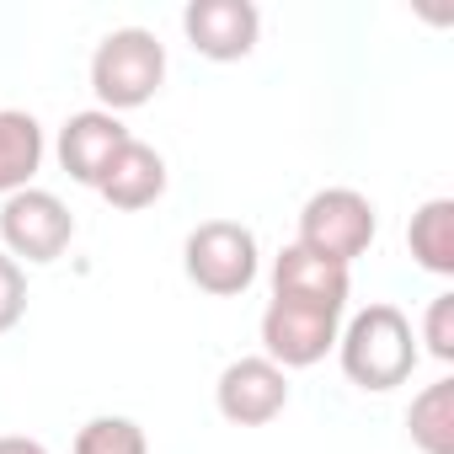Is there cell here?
I'll use <instances>...</instances> for the list:
<instances>
[{
    "mask_svg": "<svg viewBox=\"0 0 454 454\" xmlns=\"http://www.w3.org/2000/svg\"><path fill=\"white\" fill-rule=\"evenodd\" d=\"M337 358H342V374L358 390L385 395V390H395V385L411 380V369H417L422 353H417V332H411L406 310H395V305L380 300V305L358 310L337 332Z\"/></svg>",
    "mask_w": 454,
    "mask_h": 454,
    "instance_id": "obj_1",
    "label": "cell"
},
{
    "mask_svg": "<svg viewBox=\"0 0 454 454\" xmlns=\"http://www.w3.org/2000/svg\"><path fill=\"white\" fill-rule=\"evenodd\" d=\"M166 81V43L150 27H113L91 54V91L102 113L123 118L145 107Z\"/></svg>",
    "mask_w": 454,
    "mask_h": 454,
    "instance_id": "obj_2",
    "label": "cell"
},
{
    "mask_svg": "<svg viewBox=\"0 0 454 454\" xmlns=\"http://www.w3.org/2000/svg\"><path fill=\"white\" fill-rule=\"evenodd\" d=\"M257 268H262V252H257V236L241 219H203L198 231H187V241H182L187 284L214 294V300L247 294L257 284Z\"/></svg>",
    "mask_w": 454,
    "mask_h": 454,
    "instance_id": "obj_3",
    "label": "cell"
},
{
    "mask_svg": "<svg viewBox=\"0 0 454 454\" xmlns=\"http://www.w3.org/2000/svg\"><path fill=\"white\" fill-rule=\"evenodd\" d=\"M374 236H380V214L358 187H321L300 208V241L294 247H305L337 268H353L374 247Z\"/></svg>",
    "mask_w": 454,
    "mask_h": 454,
    "instance_id": "obj_4",
    "label": "cell"
},
{
    "mask_svg": "<svg viewBox=\"0 0 454 454\" xmlns=\"http://www.w3.org/2000/svg\"><path fill=\"white\" fill-rule=\"evenodd\" d=\"M0 241H6V257L12 262H33V268H49L70 252L75 241V214L65 208L59 192L49 187H22L0 203Z\"/></svg>",
    "mask_w": 454,
    "mask_h": 454,
    "instance_id": "obj_5",
    "label": "cell"
},
{
    "mask_svg": "<svg viewBox=\"0 0 454 454\" xmlns=\"http://www.w3.org/2000/svg\"><path fill=\"white\" fill-rule=\"evenodd\" d=\"M337 332H342V316L289 305V300H268V310H262V358L278 364L284 374L310 369L337 348Z\"/></svg>",
    "mask_w": 454,
    "mask_h": 454,
    "instance_id": "obj_6",
    "label": "cell"
},
{
    "mask_svg": "<svg viewBox=\"0 0 454 454\" xmlns=\"http://www.w3.org/2000/svg\"><path fill=\"white\" fill-rule=\"evenodd\" d=\"M214 406L236 427H268L289 406V374L278 364H268L262 353L236 358V364H224V374L214 385Z\"/></svg>",
    "mask_w": 454,
    "mask_h": 454,
    "instance_id": "obj_7",
    "label": "cell"
},
{
    "mask_svg": "<svg viewBox=\"0 0 454 454\" xmlns=\"http://www.w3.org/2000/svg\"><path fill=\"white\" fill-rule=\"evenodd\" d=\"M182 33L187 43L214 59V65H236L257 49L262 38V12L252 6V0H192V6L182 12Z\"/></svg>",
    "mask_w": 454,
    "mask_h": 454,
    "instance_id": "obj_8",
    "label": "cell"
},
{
    "mask_svg": "<svg viewBox=\"0 0 454 454\" xmlns=\"http://www.w3.org/2000/svg\"><path fill=\"white\" fill-rule=\"evenodd\" d=\"M348 294H353L348 268H337V262H326V257H316V252H305V247H284V252L273 257V300L342 316V310H348Z\"/></svg>",
    "mask_w": 454,
    "mask_h": 454,
    "instance_id": "obj_9",
    "label": "cell"
},
{
    "mask_svg": "<svg viewBox=\"0 0 454 454\" xmlns=\"http://www.w3.org/2000/svg\"><path fill=\"white\" fill-rule=\"evenodd\" d=\"M129 139H134V134L123 129V118H113V113H102V107H86V113H70V118H65L54 150H59V166L70 171V182L97 187L102 171L113 166V155H118Z\"/></svg>",
    "mask_w": 454,
    "mask_h": 454,
    "instance_id": "obj_10",
    "label": "cell"
},
{
    "mask_svg": "<svg viewBox=\"0 0 454 454\" xmlns=\"http://www.w3.org/2000/svg\"><path fill=\"white\" fill-rule=\"evenodd\" d=\"M97 192H102L113 208H123V214L150 208V203L166 192V160H160V150H150L145 139H129V145L113 155V166L102 171Z\"/></svg>",
    "mask_w": 454,
    "mask_h": 454,
    "instance_id": "obj_11",
    "label": "cell"
},
{
    "mask_svg": "<svg viewBox=\"0 0 454 454\" xmlns=\"http://www.w3.org/2000/svg\"><path fill=\"white\" fill-rule=\"evenodd\" d=\"M38 166H43V129H38V118L6 107L0 113V198L33 187Z\"/></svg>",
    "mask_w": 454,
    "mask_h": 454,
    "instance_id": "obj_12",
    "label": "cell"
},
{
    "mask_svg": "<svg viewBox=\"0 0 454 454\" xmlns=\"http://www.w3.org/2000/svg\"><path fill=\"white\" fill-rule=\"evenodd\" d=\"M406 247L417 257V268L454 278V198H427L411 224H406Z\"/></svg>",
    "mask_w": 454,
    "mask_h": 454,
    "instance_id": "obj_13",
    "label": "cell"
},
{
    "mask_svg": "<svg viewBox=\"0 0 454 454\" xmlns=\"http://www.w3.org/2000/svg\"><path fill=\"white\" fill-rule=\"evenodd\" d=\"M406 427L422 454H454V380H433L427 390H417Z\"/></svg>",
    "mask_w": 454,
    "mask_h": 454,
    "instance_id": "obj_14",
    "label": "cell"
},
{
    "mask_svg": "<svg viewBox=\"0 0 454 454\" xmlns=\"http://www.w3.org/2000/svg\"><path fill=\"white\" fill-rule=\"evenodd\" d=\"M75 454H150V438L134 417H91L75 433Z\"/></svg>",
    "mask_w": 454,
    "mask_h": 454,
    "instance_id": "obj_15",
    "label": "cell"
},
{
    "mask_svg": "<svg viewBox=\"0 0 454 454\" xmlns=\"http://www.w3.org/2000/svg\"><path fill=\"white\" fill-rule=\"evenodd\" d=\"M422 342L438 364H454V294H433L422 316Z\"/></svg>",
    "mask_w": 454,
    "mask_h": 454,
    "instance_id": "obj_16",
    "label": "cell"
},
{
    "mask_svg": "<svg viewBox=\"0 0 454 454\" xmlns=\"http://www.w3.org/2000/svg\"><path fill=\"white\" fill-rule=\"evenodd\" d=\"M22 316H27V273H22V262H12L0 252V337H6Z\"/></svg>",
    "mask_w": 454,
    "mask_h": 454,
    "instance_id": "obj_17",
    "label": "cell"
},
{
    "mask_svg": "<svg viewBox=\"0 0 454 454\" xmlns=\"http://www.w3.org/2000/svg\"><path fill=\"white\" fill-rule=\"evenodd\" d=\"M0 454H49L38 438H27V433H6L0 438Z\"/></svg>",
    "mask_w": 454,
    "mask_h": 454,
    "instance_id": "obj_18",
    "label": "cell"
}]
</instances>
